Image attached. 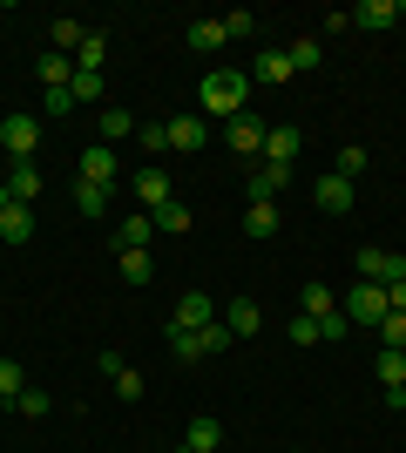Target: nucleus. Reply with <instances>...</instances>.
<instances>
[{"instance_id":"obj_1","label":"nucleus","mask_w":406,"mask_h":453,"mask_svg":"<svg viewBox=\"0 0 406 453\" xmlns=\"http://www.w3.org/2000/svg\"><path fill=\"white\" fill-rule=\"evenodd\" d=\"M244 102H251V75L244 68H211L203 75V115L231 122V115H244Z\"/></svg>"},{"instance_id":"obj_2","label":"nucleus","mask_w":406,"mask_h":453,"mask_svg":"<svg viewBox=\"0 0 406 453\" xmlns=\"http://www.w3.org/2000/svg\"><path fill=\"white\" fill-rule=\"evenodd\" d=\"M339 311H346L352 332H379V319H387V284H352V291H339Z\"/></svg>"},{"instance_id":"obj_3","label":"nucleus","mask_w":406,"mask_h":453,"mask_svg":"<svg viewBox=\"0 0 406 453\" xmlns=\"http://www.w3.org/2000/svg\"><path fill=\"white\" fill-rule=\"evenodd\" d=\"M34 150H41V122L34 115H0V156L7 163H34Z\"/></svg>"},{"instance_id":"obj_4","label":"nucleus","mask_w":406,"mask_h":453,"mask_svg":"<svg viewBox=\"0 0 406 453\" xmlns=\"http://www.w3.org/2000/svg\"><path fill=\"white\" fill-rule=\"evenodd\" d=\"M135 203H142V217H156L163 203H176V176H163L156 163H142V170H135Z\"/></svg>"},{"instance_id":"obj_5","label":"nucleus","mask_w":406,"mask_h":453,"mask_svg":"<svg viewBox=\"0 0 406 453\" xmlns=\"http://www.w3.org/2000/svg\"><path fill=\"white\" fill-rule=\"evenodd\" d=\"M298 150H305V129H298V122H271L264 129V156H257V163H298Z\"/></svg>"},{"instance_id":"obj_6","label":"nucleus","mask_w":406,"mask_h":453,"mask_svg":"<svg viewBox=\"0 0 406 453\" xmlns=\"http://www.w3.org/2000/svg\"><path fill=\"white\" fill-rule=\"evenodd\" d=\"M406 278V257L400 250H359V284H400Z\"/></svg>"},{"instance_id":"obj_7","label":"nucleus","mask_w":406,"mask_h":453,"mask_svg":"<svg viewBox=\"0 0 406 453\" xmlns=\"http://www.w3.org/2000/svg\"><path fill=\"white\" fill-rule=\"evenodd\" d=\"M264 129H271V122H257V115L244 109V115H231V122H224V142H231L237 156H264Z\"/></svg>"},{"instance_id":"obj_8","label":"nucleus","mask_w":406,"mask_h":453,"mask_svg":"<svg viewBox=\"0 0 406 453\" xmlns=\"http://www.w3.org/2000/svg\"><path fill=\"white\" fill-rule=\"evenodd\" d=\"M311 203L326 210V217H346L352 210V183L339 170H326V176H311Z\"/></svg>"},{"instance_id":"obj_9","label":"nucleus","mask_w":406,"mask_h":453,"mask_svg":"<svg viewBox=\"0 0 406 453\" xmlns=\"http://www.w3.org/2000/svg\"><path fill=\"white\" fill-rule=\"evenodd\" d=\"M170 325H176V332H203V325H217V298H211V291H183Z\"/></svg>"},{"instance_id":"obj_10","label":"nucleus","mask_w":406,"mask_h":453,"mask_svg":"<svg viewBox=\"0 0 406 453\" xmlns=\"http://www.w3.org/2000/svg\"><path fill=\"white\" fill-rule=\"evenodd\" d=\"M393 20H406V0H359L352 7V27H366V35H387Z\"/></svg>"},{"instance_id":"obj_11","label":"nucleus","mask_w":406,"mask_h":453,"mask_svg":"<svg viewBox=\"0 0 406 453\" xmlns=\"http://www.w3.org/2000/svg\"><path fill=\"white\" fill-rule=\"evenodd\" d=\"M224 325H231V339H257V332H264V304L257 298H231L224 304Z\"/></svg>"},{"instance_id":"obj_12","label":"nucleus","mask_w":406,"mask_h":453,"mask_svg":"<svg viewBox=\"0 0 406 453\" xmlns=\"http://www.w3.org/2000/svg\"><path fill=\"white\" fill-rule=\"evenodd\" d=\"M0 183H7V196H14V203H27V210L41 203V163H7V176H0Z\"/></svg>"},{"instance_id":"obj_13","label":"nucleus","mask_w":406,"mask_h":453,"mask_svg":"<svg viewBox=\"0 0 406 453\" xmlns=\"http://www.w3.org/2000/svg\"><path fill=\"white\" fill-rule=\"evenodd\" d=\"M372 372H379V393H387V406H400V393H406V352H387V345H379Z\"/></svg>"},{"instance_id":"obj_14","label":"nucleus","mask_w":406,"mask_h":453,"mask_svg":"<svg viewBox=\"0 0 406 453\" xmlns=\"http://www.w3.org/2000/svg\"><path fill=\"white\" fill-rule=\"evenodd\" d=\"M291 189V170L285 163H257V176H251V203H278Z\"/></svg>"},{"instance_id":"obj_15","label":"nucleus","mask_w":406,"mask_h":453,"mask_svg":"<svg viewBox=\"0 0 406 453\" xmlns=\"http://www.w3.org/2000/svg\"><path fill=\"white\" fill-rule=\"evenodd\" d=\"M81 183H116V150H109V142H88V150H81Z\"/></svg>"},{"instance_id":"obj_16","label":"nucleus","mask_w":406,"mask_h":453,"mask_svg":"<svg viewBox=\"0 0 406 453\" xmlns=\"http://www.w3.org/2000/svg\"><path fill=\"white\" fill-rule=\"evenodd\" d=\"M163 129H170V150L176 156H196V150H203V115H170Z\"/></svg>"},{"instance_id":"obj_17","label":"nucleus","mask_w":406,"mask_h":453,"mask_svg":"<svg viewBox=\"0 0 406 453\" xmlns=\"http://www.w3.org/2000/svg\"><path fill=\"white\" fill-rule=\"evenodd\" d=\"M224 447V426H217L211 413H196L190 426H183V453H217Z\"/></svg>"},{"instance_id":"obj_18","label":"nucleus","mask_w":406,"mask_h":453,"mask_svg":"<svg viewBox=\"0 0 406 453\" xmlns=\"http://www.w3.org/2000/svg\"><path fill=\"white\" fill-rule=\"evenodd\" d=\"M135 135V115L129 109H102L96 115V142H109V150H116V142H129Z\"/></svg>"},{"instance_id":"obj_19","label":"nucleus","mask_w":406,"mask_h":453,"mask_svg":"<svg viewBox=\"0 0 406 453\" xmlns=\"http://www.w3.org/2000/svg\"><path fill=\"white\" fill-rule=\"evenodd\" d=\"M27 237H34V210L7 203V210H0V244H27Z\"/></svg>"},{"instance_id":"obj_20","label":"nucleus","mask_w":406,"mask_h":453,"mask_svg":"<svg viewBox=\"0 0 406 453\" xmlns=\"http://www.w3.org/2000/svg\"><path fill=\"white\" fill-rule=\"evenodd\" d=\"M149 237H156V217H122L109 244H116V250H149Z\"/></svg>"},{"instance_id":"obj_21","label":"nucleus","mask_w":406,"mask_h":453,"mask_svg":"<svg viewBox=\"0 0 406 453\" xmlns=\"http://www.w3.org/2000/svg\"><path fill=\"white\" fill-rule=\"evenodd\" d=\"M285 61H291V75H311V68L326 61V41H318V35H298V41L285 48Z\"/></svg>"},{"instance_id":"obj_22","label":"nucleus","mask_w":406,"mask_h":453,"mask_svg":"<svg viewBox=\"0 0 406 453\" xmlns=\"http://www.w3.org/2000/svg\"><path fill=\"white\" fill-rule=\"evenodd\" d=\"M251 81H264V88L291 81V61H285V48H257V68H251Z\"/></svg>"},{"instance_id":"obj_23","label":"nucleus","mask_w":406,"mask_h":453,"mask_svg":"<svg viewBox=\"0 0 406 453\" xmlns=\"http://www.w3.org/2000/svg\"><path fill=\"white\" fill-rule=\"evenodd\" d=\"M81 41H88V27H81V20H48V48H55V55H68L75 61V48Z\"/></svg>"},{"instance_id":"obj_24","label":"nucleus","mask_w":406,"mask_h":453,"mask_svg":"<svg viewBox=\"0 0 406 453\" xmlns=\"http://www.w3.org/2000/svg\"><path fill=\"white\" fill-rule=\"evenodd\" d=\"M102 61H109V35H102V27H88V41L75 48V68H81V75H102Z\"/></svg>"},{"instance_id":"obj_25","label":"nucleus","mask_w":406,"mask_h":453,"mask_svg":"<svg viewBox=\"0 0 406 453\" xmlns=\"http://www.w3.org/2000/svg\"><path fill=\"white\" fill-rule=\"evenodd\" d=\"M298 298H305V319H332V311H339V291H332V284H318V278H311Z\"/></svg>"},{"instance_id":"obj_26","label":"nucleus","mask_w":406,"mask_h":453,"mask_svg":"<svg viewBox=\"0 0 406 453\" xmlns=\"http://www.w3.org/2000/svg\"><path fill=\"white\" fill-rule=\"evenodd\" d=\"M68 81H75V61L48 48V55H41V88H68Z\"/></svg>"},{"instance_id":"obj_27","label":"nucleus","mask_w":406,"mask_h":453,"mask_svg":"<svg viewBox=\"0 0 406 453\" xmlns=\"http://www.w3.org/2000/svg\"><path fill=\"white\" fill-rule=\"evenodd\" d=\"M196 48V55H217L224 48V20H190V35H183Z\"/></svg>"},{"instance_id":"obj_28","label":"nucleus","mask_w":406,"mask_h":453,"mask_svg":"<svg viewBox=\"0 0 406 453\" xmlns=\"http://www.w3.org/2000/svg\"><path fill=\"white\" fill-rule=\"evenodd\" d=\"M75 210L102 224V217H109V189H102V183H75Z\"/></svg>"},{"instance_id":"obj_29","label":"nucleus","mask_w":406,"mask_h":453,"mask_svg":"<svg viewBox=\"0 0 406 453\" xmlns=\"http://www.w3.org/2000/svg\"><path fill=\"white\" fill-rule=\"evenodd\" d=\"M244 237H278V203H251L244 210Z\"/></svg>"},{"instance_id":"obj_30","label":"nucleus","mask_w":406,"mask_h":453,"mask_svg":"<svg viewBox=\"0 0 406 453\" xmlns=\"http://www.w3.org/2000/svg\"><path fill=\"white\" fill-rule=\"evenodd\" d=\"M163 339H170V352H176L183 365H196V359H203V332H176V325H170Z\"/></svg>"},{"instance_id":"obj_31","label":"nucleus","mask_w":406,"mask_h":453,"mask_svg":"<svg viewBox=\"0 0 406 453\" xmlns=\"http://www.w3.org/2000/svg\"><path fill=\"white\" fill-rule=\"evenodd\" d=\"M20 393H27V372H20V359H0V406H14Z\"/></svg>"},{"instance_id":"obj_32","label":"nucleus","mask_w":406,"mask_h":453,"mask_svg":"<svg viewBox=\"0 0 406 453\" xmlns=\"http://www.w3.org/2000/svg\"><path fill=\"white\" fill-rule=\"evenodd\" d=\"M149 278H156L149 250H122V284H149Z\"/></svg>"},{"instance_id":"obj_33","label":"nucleus","mask_w":406,"mask_h":453,"mask_svg":"<svg viewBox=\"0 0 406 453\" xmlns=\"http://www.w3.org/2000/svg\"><path fill=\"white\" fill-rule=\"evenodd\" d=\"M156 230H163V237L190 230V203H183V196H176V203H163V210H156Z\"/></svg>"},{"instance_id":"obj_34","label":"nucleus","mask_w":406,"mask_h":453,"mask_svg":"<svg viewBox=\"0 0 406 453\" xmlns=\"http://www.w3.org/2000/svg\"><path fill=\"white\" fill-rule=\"evenodd\" d=\"M135 142H142V156H170V129H163V122H149V129H142V122H135Z\"/></svg>"},{"instance_id":"obj_35","label":"nucleus","mask_w":406,"mask_h":453,"mask_svg":"<svg viewBox=\"0 0 406 453\" xmlns=\"http://www.w3.org/2000/svg\"><path fill=\"white\" fill-rule=\"evenodd\" d=\"M14 413H20V419H48V413H55V399L41 393V386H27V393L14 399Z\"/></svg>"},{"instance_id":"obj_36","label":"nucleus","mask_w":406,"mask_h":453,"mask_svg":"<svg viewBox=\"0 0 406 453\" xmlns=\"http://www.w3.org/2000/svg\"><path fill=\"white\" fill-rule=\"evenodd\" d=\"M257 35V14L251 7H231V14H224V41H251Z\"/></svg>"},{"instance_id":"obj_37","label":"nucleus","mask_w":406,"mask_h":453,"mask_svg":"<svg viewBox=\"0 0 406 453\" xmlns=\"http://www.w3.org/2000/svg\"><path fill=\"white\" fill-rule=\"evenodd\" d=\"M379 339H387V352H406V311H387V319H379Z\"/></svg>"},{"instance_id":"obj_38","label":"nucleus","mask_w":406,"mask_h":453,"mask_svg":"<svg viewBox=\"0 0 406 453\" xmlns=\"http://www.w3.org/2000/svg\"><path fill=\"white\" fill-rule=\"evenodd\" d=\"M102 81H109V75H81V68H75V81H68L75 109H81V102H102Z\"/></svg>"},{"instance_id":"obj_39","label":"nucleus","mask_w":406,"mask_h":453,"mask_svg":"<svg viewBox=\"0 0 406 453\" xmlns=\"http://www.w3.org/2000/svg\"><path fill=\"white\" fill-rule=\"evenodd\" d=\"M359 170H366V142H346V150H339V176L352 183Z\"/></svg>"},{"instance_id":"obj_40","label":"nucleus","mask_w":406,"mask_h":453,"mask_svg":"<svg viewBox=\"0 0 406 453\" xmlns=\"http://www.w3.org/2000/svg\"><path fill=\"white\" fill-rule=\"evenodd\" d=\"M339 339H352L346 311H332V319H318V345H339Z\"/></svg>"},{"instance_id":"obj_41","label":"nucleus","mask_w":406,"mask_h":453,"mask_svg":"<svg viewBox=\"0 0 406 453\" xmlns=\"http://www.w3.org/2000/svg\"><path fill=\"white\" fill-rule=\"evenodd\" d=\"M285 332H291V345H318V319H305V311H298Z\"/></svg>"},{"instance_id":"obj_42","label":"nucleus","mask_w":406,"mask_h":453,"mask_svg":"<svg viewBox=\"0 0 406 453\" xmlns=\"http://www.w3.org/2000/svg\"><path fill=\"white\" fill-rule=\"evenodd\" d=\"M116 393L122 399H142V372H135V365H122V372H116Z\"/></svg>"},{"instance_id":"obj_43","label":"nucleus","mask_w":406,"mask_h":453,"mask_svg":"<svg viewBox=\"0 0 406 453\" xmlns=\"http://www.w3.org/2000/svg\"><path fill=\"white\" fill-rule=\"evenodd\" d=\"M96 365H102V372H109V379H116V372H122V365H129V359H122L116 345H96Z\"/></svg>"},{"instance_id":"obj_44","label":"nucleus","mask_w":406,"mask_h":453,"mask_svg":"<svg viewBox=\"0 0 406 453\" xmlns=\"http://www.w3.org/2000/svg\"><path fill=\"white\" fill-rule=\"evenodd\" d=\"M387 311H406V278H400V284H387Z\"/></svg>"},{"instance_id":"obj_45","label":"nucleus","mask_w":406,"mask_h":453,"mask_svg":"<svg viewBox=\"0 0 406 453\" xmlns=\"http://www.w3.org/2000/svg\"><path fill=\"white\" fill-rule=\"evenodd\" d=\"M7 203H14V196H7V183H0V210H7Z\"/></svg>"},{"instance_id":"obj_46","label":"nucleus","mask_w":406,"mask_h":453,"mask_svg":"<svg viewBox=\"0 0 406 453\" xmlns=\"http://www.w3.org/2000/svg\"><path fill=\"white\" fill-rule=\"evenodd\" d=\"M400 406H406V393H400Z\"/></svg>"}]
</instances>
